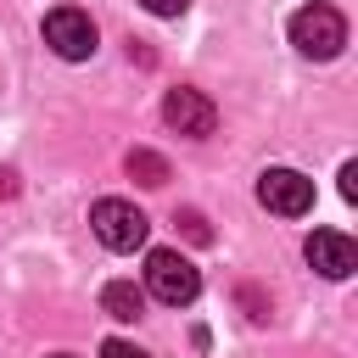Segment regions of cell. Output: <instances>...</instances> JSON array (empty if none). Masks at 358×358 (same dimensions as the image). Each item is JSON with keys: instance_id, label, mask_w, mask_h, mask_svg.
Masks as SVG:
<instances>
[{"instance_id": "obj_1", "label": "cell", "mask_w": 358, "mask_h": 358, "mask_svg": "<svg viewBox=\"0 0 358 358\" xmlns=\"http://www.w3.org/2000/svg\"><path fill=\"white\" fill-rule=\"evenodd\" d=\"M145 291H151L157 302H168V308H185V302H196L201 274H196V263H190L185 252L157 246V252L145 257Z\"/></svg>"}, {"instance_id": "obj_2", "label": "cell", "mask_w": 358, "mask_h": 358, "mask_svg": "<svg viewBox=\"0 0 358 358\" xmlns=\"http://www.w3.org/2000/svg\"><path fill=\"white\" fill-rule=\"evenodd\" d=\"M90 229H95V241H101L106 252H134V246H145V235H151L145 213H140L134 201H117V196H101V201L90 207Z\"/></svg>"}, {"instance_id": "obj_3", "label": "cell", "mask_w": 358, "mask_h": 358, "mask_svg": "<svg viewBox=\"0 0 358 358\" xmlns=\"http://www.w3.org/2000/svg\"><path fill=\"white\" fill-rule=\"evenodd\" d=\"M291 45H296L302 56H313V62L341 56V45H347L341 11H336V6H302V11L291 17Z\"/></svg>"}, {"instance_id": "obj_4", "label": "cell", "mask_w": 358, "mask_h": 358, "mask_svg": "<svg viewBox=\"0 0 358 358\" xmlns=\"http://www.w3.org/2000/svg\"><path fill=\"white\" fill-rule=\"evenodd\" d=\"M257 201L280 218H302V213H313V179L296 173V168H263L257 173Z\"/></svg>"}, {"instance_id": "obj_5", "label": "cell", "mask_w": 358, "mask_h": 358, "mask_svg": "<svg viewBox=\"0 0 358 358\" xmlns=\"http://www.w3.org/2000/svg\"><path fill=\"white\" fill-rule=\"evenodd\" d=\"M45 45H50L62 62H84V56H95V22H90V11H78V6H56V11L45 17Z\"/></svg>"}, {"instance_id": "obj_6", "label": "cell", "mask_w": 358, "mask_h": 358, "mask_svg": "<svg viewBox=\"0 0 358 358\" xmlns=\"http://www.w3.org/2000/svg\"><path fill=\"white\" fill-rule=\"evenodd\" d=\"M162 117H168V129H179V134H190V140H207V134L218 129V106H213L201 90H168Z\"/></svg>"}, {"instance_id": "obj_7", "label": "cell", "mask_w": 358, "mask_h": 358, "mask_svg": "<svg viewBox=\"0 0 358 358\" xmlns=\"http://www.w3.org/2000/svg\"><path fill=\"white\" fill-rule=\"evenodd\" d=\"M302 252H308V263H313L324 280H347V274L358 268V246H352V235H341V229H313Z\"/></svg>"}, {"instance_id": "obj_8", "label": "cell", "mask_w": 358, "mask_h": 358, "mask_svg": "<svg viewBox=\"0 0 358 358\" xmlns=\"http://www.w3.org/2000/svg\"><path fill=\"white\" fill-rule=\"evenodd\" d=\"M101 313L117 319V324H134V319L145 313V291H140L134 280H112V285L101 291Z\"/></svg>"}, {"instance_id": "obj_9", "label": "cell", "mask_w": 358, "mask_h": 358, "mask_svg": "<svg viewBox=\"0 0 358 358\" xmlns=\"http://www.w3.org/2000/svg\"><path fill=\"white\" fill-rule=\"evenodd\" d=\"M129 179H140V185H168V162H162L157 151L134 145V151H129Z\"/></svg>"}, {"instance_id": "obj_10", "label": "cell", "mask_w": 358, "mask_h": 358, "mask_svg": "<svg viewBox=\"0 0 358 358\" xmlns=\"http://www.w3.org/2000/svg\"><path fill=\"white\" fill-rule=\"evenodd\" d=\"M173 224H179V229H185L196 246H207V241H213V229H207V218H201L196 207H179V218H173Z\"/></svg>"}, {"instance_id": "obj_11", "label": "cell", "mask_w": 358, "mask_h": 358, "mask_svg": "<svg viewBox=\"0 0 358 358\" xmlns=\"http://www.w3.org/2000/svg\"><path fill=\"white\" fill-rule=\"evenodd\" d=\"M101 358H151V352L134 347V341H123V336H112V341H101Z\"/></svg>"}, {"instance_id": "obj_12", "label": "cell", "mask_w": 358, "mask_h": 358, "mask_svg": "<svg viewBox=\"0 0 358 358\" xmlns=\"http://www.w3.org/2000/svg\"><path fill=\"white\" fill-rule=\"evenodd\" d=\"M140 6H145L151 17H185V6H190V0H140Z\"/></svg>"}, {"instance_id": "obj_13", "label": "cell", "mask_w": 358, "mask_h": 358, "mask_svg": "<svg viewBox=\"0 0 358 358\" xmlns=\"http://www.w3.org/2000/svg\"><path fill=\"white\" fill-rule=\"evenodd\" d=\"M341 196L358 201V162H341Z\"/></svg>"}, {"instance_id": "obj_14", "label": "cell", "mask_w": 358, "mask_h": 358, "mask_svg": "<svg viewBox=\"0 0 358 358\" xmlns=\"http://www.w3.org/2000/svg\"><path fill=\"white\" fill-rule=\"evenodd\" d=\"M50 358H73V352H50Z\"/></svg>"}]
</instances>
